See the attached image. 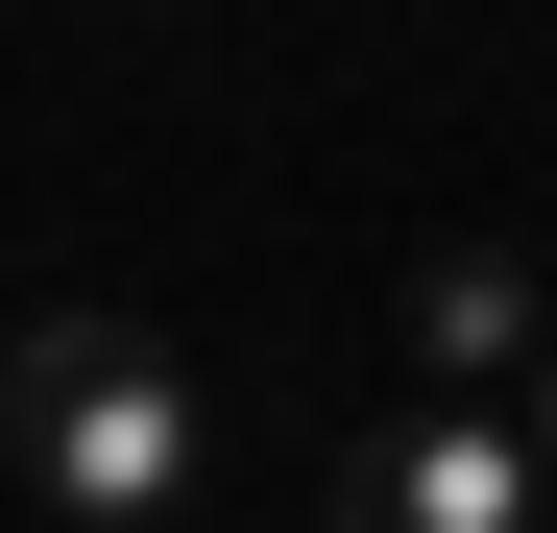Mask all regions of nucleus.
<instances>
[{
	"label": "nucleus",
	"mask_w": 557,
	"mask_h": 533,
	"mask_svg": "<svg viewBox=\"0 0 557 533\" xmlns=\"http://www.w3.org/2000/svg\"><path fill=\"white\" fill-rule=\"evenodd\" d=\"M195 364H170L146 315H25V364H0V461H25L73 533H170V485H195Z\"/></svg>",
	"instance_id": "1"
},
{
	"label": "nucleus",
	"mask_w": 557,
	"mask_h": 533,
	"mask_svg": "<svg viewBox=\"0 0 557 533\" xmlns=\"http://www.w3.org/2000/svg\"><path fill=\"white\" fill-rule=\"evenodd\" d=\"M339 533H557V461L509 388H388L339 436Z\"/></svg>",
	"instance_id": "2"
},
{
	"label": "nucleus",
	"mask_w": 557,
	"mask_h": 533,
	"mask_svg": "<svg viewBox=\"0 0 557 533\" xmlns=\"http://www.w3.org/2000/svg\"><path fill=\"white\" fill-rule=\"evenodd\" d=\"M533 364H557L533 243H436V266H412V388H533Z\"/></svg>",
	"instance_id": "3"
},
{
	"label": "nucleus",
	"mask_w": 557,
	"mask_h": 533,
	"mask_svg": "<svg viewBox=\"0 0 557 533\" xmlns=\"http://www.w3.org/2000/svg\"><path fill=\"white\" fill-rule=\"evenodd\" d=\"M509 412H533V461H557V364H533V388H509Z\"/></svg>",
	"instance_id": "4"
}]
</instances>
